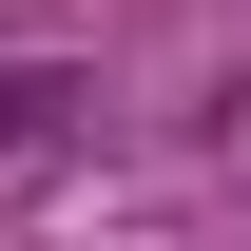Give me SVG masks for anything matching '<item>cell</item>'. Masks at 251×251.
I'll use <instances>...</instances> for the list:
<instances>
[{
	"instance_id": "cell-1",
	"label": "cell",
	"mask_w": 251,
	"mask_h": 251,
	"mask_svg": "<svg viewBox=\"0 0 251 251\" xmlns=\"http://www.w3.org/2000/svg\"><path fill=\"white\" fill-rule=\"evenodd\" d=\"M77 116H97V77H58V58H0V174L77 155Z\"/></svg>"
}]
</instances>
